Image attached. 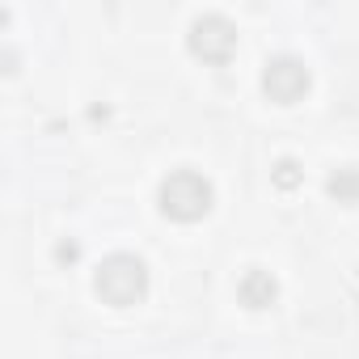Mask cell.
<instances>
[{
  "label": "cell",
  "instance_id": "3",
  "mask_svg": "<svg viewBox=\"0 0 359 359\" xmlns=\"http://www.w3.org/2000/svg\"><path fill=\"white\" fill-rule=\"evenodd\" d=\"M309 89V72L296 64V60H275L266 68V93L275 102H296L300 93Z\"/></svg>",
  "mask_w": 359,
  "mask_h": 359
},
{
  "label": "cell",
  "instance_id": "2",
  "mask_svg": "<svg viewBox=\"0 0 359 359\" xmlns=\"http://www.w3.org/2000/svg\"><path fill=\"white\" fill-rule=\"evenodd\" d=\"M148 287V275H144V262L127 258V254H114L102 271H97V292L102 300L110 304H135Z\"/></svg>",
  "mask_w": 359,
  "mask_h": 359
},
{
  "label": "cell",
  "instance_id": "1",
  "mask_svg": "<svg viewBox=\"0 0 359 359\" xmlns=\"http://www.w3.org/2000/svg\"><path fill=\"white\" fill-rule=\"evenodd\" d=\"M208 208H212V187L191 169H177L161 187V212L173 220H199Z\"/></svg>",
  "mask_w": 359,
  "mask_h": 359
},
{
  "label": "cell",
  "instance_id": "5",
  "mask_svg": "<svg viewBox=\"0 0 359 359\" xmlns=\"http://www.w3.org/2000/svg\"><path fill=\"white\" fill-rule=\"evenodd\" d=\"M241 300L254 304V309H266V304L275 300V279L262 275V271H250V275L241 279Z\"/></svg>",
  "mask_w": 359,
  "mask_h": 359
},
{
  "label": "cell",
  "instance_id": "4",
  "mask_svg": "<svg viewBox=\"0 0 359 359\" xmlns=\"http://www.w3.org/2000/svg\"><path fill=\"white\" fill-rule=\"evenodd\" d=\"M195 51L203 55V60H224L229 51H233V30L220 22V18H208V22H199L195 26Z\"/></svg>",
  "mask_w": 359,
  "mask_h": 359
}]
</instances>
